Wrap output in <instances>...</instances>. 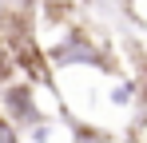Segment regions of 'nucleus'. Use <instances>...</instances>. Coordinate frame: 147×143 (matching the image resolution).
Masks as SVG:
<instances>
[{"mask_svg": "<svg viewBox=\"0 0 147 143\" xmlns=\"http://www.w3.org/2000/svg\"><path fill=\"white\" fill-rule=\"evenodd\" d=\"M0 143H20V131H16L4 115H0Z\"/></svg>", "mask_w": 147, "mask_h": 143, "instance_id": "obj_4", "label": "nucleus"}, {"mask_svg": "<svg viewBox=\"0 0 147 143\" xmlns=\"http://www.w3.org/2000/svg\"><path fill=\"white\" fill-rule=\"evenodd\" d=\"M48 60H52V64H60V68H68V64H72V68H80V64H92V68L115 72L111 56H107V52H103V48H99L96 40L88 36V32H80V28H76V32H68L60 44L52 48V52H48Z\"/></svg>", "mask_w": 147, "mask_h": 143, "instance_id": "obj_1", "label": "nucleus"}, {"mask_svg": "<svg viewBox=\"0 0 147 143\" xmlns=\"http://www.w3.org/2000/svg\"><path fill=\"white\" fill-rule=\"evenodd\" d=\"M0 115L8 119L16 131L20 127H40V107H36V88L12 80L8 88H0Z\"/></svg>", "mask_w": 147, "mask_h": 143, "instance_id": "obj_2", "label": "nucleus"}, {"mask_svg": "<svg viewBox=\"0 0 147 143\" xmlns=\"http://www.w3.org/2000/svg\"><path fill=\"white\" fill-rule=\"evenodd\" d=\"M119 143H139V139H135V135H127V139H119Z\"/></svg>", "mask_w": 147, "mask_h": 143, "instance_id": "obj_7", "label": "nucleus"}, {"mask_svg": "<svg viewBox=\"0 0 147 143\" xmlns=\"http://www.w3.org/2000/svg\"><path fill=\"white\" fill-rule=\"evenodd\" d=\"M16 80V64H12V52L4 48V40H0V88H8Z\"/></svg>", "mask_w": 147, "mask_h": 143, "instance_id": "obj_3", "label": "nucleus"}, {"mask_svg": "<svg viewBox=\"0 0 147 143\" xmlns=\"http://www.w3.org/2000/svg\"><path fill=\"white\" fill-rule=\"evenodd\" d=\"M40 0H8V8H20V12H32Z\"/></svg>", "mask_w": 147, "mask_h": 143, "instance_id": "obj_5", "label": "nucleus"}, {"mask_svg": "<svg viewBox=\"0 0 147 143\" xmlns=\"http://www.w3.org/2000/svg\"><path fill=\"white\" fill-rule=\"evenodd\" d=\"M143 84H147V64H143Z\"/></svg>", "mask_w": 147, "mask_h": 143, "instance_id": "obj_8", "label": "nucleus"}, {"mask_svg": "<svg viewBox=\"0 0 147 143\" xmlns=\"http://www.w3.org/2000/svg\"><path fill=\"white\" fill-rule=\"evenodd\" d=\"M139 131H147V115H143V119H139Z\"/></svg>", "mask_w": 147, "mask_h": 143, "instance_id": "obj_6", "label": "nucleus"}]
</instances>
